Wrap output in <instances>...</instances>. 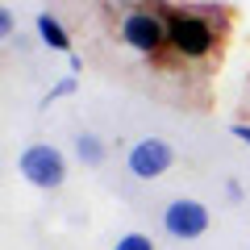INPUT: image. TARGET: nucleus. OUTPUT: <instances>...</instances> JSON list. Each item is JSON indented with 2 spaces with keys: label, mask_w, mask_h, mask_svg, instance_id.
<instances>
[{
  "label": "nucleus",
  "mask_w": 250,
  "mask_h": 250,
  "mask_svg": "<svg viewBox=\"0 0 250 250\" xmlns=\"http://www.w3.org/2000/svg\"><path fill=\"white\" fill-rule=\"evenodd\" d=\"M75 159H80L83 167H100V163L108 159V146L100 142L96 134H80L75 138Z\"/></svg>",
  "instance_id": "7"
},
{
  "label": "nucleus",
  "mask_w": 250,
  "mask_h": 250,
  "mask_svg": "<svg viewBox=\"0 0 250 250\" xmlns=\"http://www.w3.org/2000/svg\"><path fill=\"white\" fill-rule=\"evenodd\" d=\"M17 171L34 188L54 192V188H62V179H67V159H62V150L50 146V142H29L25 150L17 154Z\"/></svg>",
  "instance_id": "3"
},
{
  "label": "nucleus",
  "mask_w": 250,
  "mask_h": 250,
  "mask_svg": "<svg viewBox=\"0 0 250 250\" xmlns=\"http://www.w3.org/2000/svg\"><path fill=\"white\" fill-rule=\"evenodd\" d=\"M113 250H154V242L146 238V233H121V238L113 242Z\"/></svg>",
  "instance_id": "9"
},
{
  "label": "nucleus",
  "mask_w": 250,
  "mask_h": 250,
  "mask_svg": "<svg viewBox=\"0 0 250 250\" xmlns=\"http://www.w3.org/2000/svg\"><path fill=\"white\" fill-rule=\"evenodd\" d=\"M0 34H4V38H13V34H17V17H13V9H9V4L0 9Z\"/></svg>",
  "instance_id": "10"
},
{
  "label": "nucleus",
  "mask_w": 250,
  "mask_h": 250,
  "mask_svg": "<svg viewBox=\"0 0 250 250\" xmlns=\"http://www.w3.org/2000/svg\"><path fill=\"white\" fill-rule=\"evenodd\" d=\"M225 196H229V200H242V184H238V179H225Z\"/></svg>",
  "instance_id": "13"
},
{
  "label": "nucleus",
  "mask_w": 250,
  "mask_h": 250,
  "mask_svg": "<svg viewBox=\"0 0 250 250\" xmlns=\"http://www.w3.org/2000/svg\"><path fill=\"white\" fill-rule=\"evenodd\" d=\"M67 71H71V75H80V71H83V59H80V54H75V50L67 54Z\"/></svg>",
  "instance_id": "12"
},
{
  "label": "nucleus",
  "mask_w": 250,
  "mask_h": 250,
  "mask_svg": "<svg viewBox=\"0 0 250 250\" xmlns=\"http://www.w3.org/2000/svg\"><path fill=\"white\" fill-rule=\"evenodd\" d=\"M208 221H213L208 205H200V200H192V196H179V200H171V205L163 208V229H167L175 242L200 238V233L208 229Z\"/></svg>",
  "instance_id": "4"
},
{
  "label": "nucleus",
  "mask_w": 250,
  "mask_h": 250,
  "mask_svg": "<svg viewBox=\"0 0 250 250\" xmlns=\"http://www.w3.org/2000/svg\"><path fill=\"white\" fill-rule=\"evenodd\" d=\"M117 34L134 54L154 59L167 50V13H159L154 4H129L117 17Z\"/></svg>",
  "instance_id": "1"
},
{
  "label": "nucleus",
  "mask_w": 250,
  "mask_h": 250,
  "mask_svg": "<svg viewBox=\"0 0 250 250\" xmlns=\"http://www.w3.org/2000/svg\"><path fill=\"white\" fill-rule=\"evenodd\" d=\"M125 163H129V175L159 179L163 171H171V163H175V146H171L167 138H138V142L129 146V154H125Z\"/></svg>",
  "instance_id": "5"
},
{
  "label": "nucleus",
  "mask_w": 250,
  "mask_h": 250,
  "mask_svg": "<svg viewBox=\"0 0 250 250\" xmlns=\"http://www.w3.org/2000/svg\"><path fill=\"white\" fill-rule=\"evenodd\" d=\"M75 88H80V80H75V75L67 71V75H62V80L54 83L50 92H46V104H50V100H67V96H75Z\"/></svg>",
  "instance_id": "8"
},
{
  "label": "nucleus",
  "mask_w": 250,
  "mask_h": 250,
  "mask_svg": "<svg viewBox=\"0 0 250 250\" xmlns=\"http://www.w3.org/2000/svg\"><path fill=\"white\" fill-rule=\"evenodd\" d=\"M34 25H38V38H42L54 54H71V34L59 25V17H54V13H38Z\"/></svg>",
  "instance_id": "6"
},
{
  "label": "nucleus",
  "mask_w": 250,
  "mask_h": 250,
  "mask_svg": "<svg viewBox=\"0 0 250 250\" xmlns=\"http://www.w3.org/2000/svg\"><path fill=\"white\" fill-rule=\"evenodd\" d=\"M229 134L238 138V142H246V146H250V121H233V125H229Z\"/></svg>",
  "instance_id": "11"
},
{
  "label": "nucleus",
  "mask_w": 250,
  "mask_h": 250,
  "mask_svg": "<svg viewBox=\"0 0 250 250\" xmlns=\"http://www.w3.org/2000/svg\"><path fill=\"white\" fill-rule=\"evenodd\" d=\"M167 50L179 54V59L196 62L208 59L217 50V25L200 13H188V9H171L167 13Z\"/></svg>",
  "instance_id": "2"
}]
</instances>
